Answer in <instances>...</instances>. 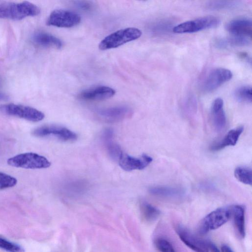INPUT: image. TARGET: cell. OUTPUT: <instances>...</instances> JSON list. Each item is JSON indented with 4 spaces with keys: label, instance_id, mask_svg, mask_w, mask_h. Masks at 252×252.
<instances>
[{
    "label": "cell",
    "instance_id": "cell-1",
    "mask_svg": "<svg viewBox=\"0 0 252 252\" xmlns=\"http://www.w3.org/2000/svg\"><path fill=\"white\" fill-rule=\"evenodd\" d=\"M40 8L29 1L3 2L0 4V18L20 20L40 13Z\"/></svg>",
    "mask_w": 252,
    "mask_h": 252
},
{
    "label": "cell",
    "instance_id": "cell-2",
    "mask_svg": "<svg viewBox=\"0 0 252 252\" xmlns=\"http://www.w3.org/2000/svg\"><path fill=\"white\" fill-rule=\"evenodd\" d=\"M141 34V31L136 28L121 29L105 37L99 43L98 47L101 50L115 48L138 39Z\"/></svg>",
    "mask_w": 252,
    "mask_h": 252
},
{
    "label": "cell",
    "instance_id": "cell-3",
    "mask_svg": "<svg viewBox=\"0 0 252 252\" xmlns=\"http://www.w3.org/2000/svg\"><path fill=\"white\" fill-rule=\"evenodd\" d=\"M232 206L218 208L206 215L199 226L200 234H204L219 228L231 218Z\"/></svg>",
    "mask_w": 252,
    "mask_h": 252
},
{
    "label": "cell",
    "instance_id": "cell-4",
    "mask_svg": "<svg viewBox=\"0 0 252 252\" xmlns=\"http://www.w3.org/2000/svg\"><path fill=\"white\" fill-rule=\"evenodd\" d=\"M11 166L25 169H42L50 166L51 162L45 157L34 153H26L8 159Z\"/></svg>",
    "mask_w": 252,
    "mask_h": 252
},
{
    "label": "cell",
    "instance_id": "cell-5",
    "mask_svg": "<svg viewBox=\"0 0 252 252\" xmlns=\"http://www.w3.org/2000/svg\"><path fill=\"white\" fill-rule=\"evenodd\" d=\"M0 113L34 122L40 121L45 117L43 112L34 108L14 103L0 105Z\"/></svg>",
    "mask_w": 252,
    "mask_h": 252
},
{
    "label": "cell",
    "instance_id": "cell-6",
    "mask_svg": "<svg viewBox=\"0 0 252 252\" xmlns=\"http://www.w3.org/2000/svg\"><path fill=\"white\" fill-rule=\"evenodd\" d=\"M220 20L215 16H208L182 23L173 28L177 33H192L217 27Z\"/></svg>",
    "mask_w": 252,
    "mask_h": 252
},
{
    "label": "cell",
    "instance_id": "cell-7",
    "mask_svg": "<svg viewBox=\"0 0 252 252\" xmlns=\"http://www.w3.org/2000/svg\"><path fill=\"white\" fill-rule=\"evenodd\" d=\"M81 17L77 13L64 9L52 11L47 19L46 24L60 28H71L80 23Z\"/></svg>",
    "mask_w": 252,
    "mask_h": 252
},
{
    "label": "cell",
    "instance_id": "cell-8",
    "mask_svg": "<svg viewBox=\"0 0 252 252\" xmlns=\"http://www.w3.org/2000/svg\"><path fill=\"white\" fill-rule=\"evenodd\" d=\"M37 137L52 136L63 141H73L77 139V134L69 129L56 125H46L39 127L32 131Z\"/></svg>",
    "mask_w": 252,
    "mask_h": 252
},
{
    "label": "cell",
    "instance_id": "cell-9",
    "mask_svg": "<svg viewBox=\"0 0 252 252\" xmlns=\"http://www.w3.org/2000/svg\"><path fill=\"white\" fill-rule=\"evenodd\" d=\"M232 77L231 71L227 69L220 67L213 69L204 79L202 89L205 92L214 91L230 80Z\"/></svg>",
    "mask_w": 252,
    "mask_h": 252
},
{
    "label": "cell",
    "instance_id": "cell-10",
    "mask_svg": "<svg viewBox=\"0 0 252 252\" xmlns=\"http://www.w3.org/2000/svg\"><path fill=\"white\" fill-rule=\"evenodd\" d=\"M180 240L195 252H209L207 240L199 239L184 226L179 225L176 228Z\"/></svg>",
    "mask_w": 252,
    "mask_h": 252
},
{
    "label": "cell",
    "instance_id": "cell-11",
    "mask_svg": "<svg viewBox=\"0 0 252 252\" xmlns=\"http://www.w3.org/2000/svg\"><path fill=\"white\" fill-rule=\"evenodd\" d=\"M131 108L126 106H115L99 110L97 117L107 123H115L127 119L132 115Z\"/></svg>",
    "mask_w": 252,
    "mask_h": 252
},
{
    "label": "cell",
    "instance_id": "cell-12",
    "mask_svg": "<svg viewBox=\"0 0 252 252\" xmlns=\"http://www.w3.org/2000/svg\"><path fill=\"white\" fill-rule=\"evenodd\" d=\"M153 158L147 155L140 157L135 158L123 153L118 160L120 167L125 171H130L134 170H142L148 166Z\"/></svg>",
    "mask_w": 252,
    "mask_h": 252
},
{
    "label": "cell",
    "instance_id": "cell-13",
    "mask_svg": "<svg viewBox=\"0 0 252 252\" xmlns=\"http://www.w3.org/2000/svg\"><path fill=\"white\" fill-rule=\"evenodd\" d=\"M115 90L105 86H98L86 89L78 95L80 98L86 100H102L109 98L115 94Z\"/></svg>",
    "mask_w": 252,
    "mask_h": 252
},
{
    "label": "cell",
    "instance_id": "cell-14",
    "mask_svg": "<svg viewBox=\"0 0 252 252\" xmlns=\"http://www.w3.org/2000/svg\"><path fill=\"white\" fill-rule=\"evenodd\" d=\"M226 29L232 35L251 38L252 22L246 18L233 20L226 24Z\"/></svg>",
    "mask_w": 252,
    "mask_h": 252
},
{
    "label": "cell",
    "instance_id": "cell-15",
    "mask_svg": "<svg viewBox=\"0 0 252 252\" xmlns=\"http://www.w3.org/2000/svg\"><path fill=\"white\" fill-rule=\"evenodd\" d=\"M211 113L213 126L217 131H221L226 125V118L223 110V101L221 98L214 100Z\"/></svg>",
    "mask_w": 252,
    "mask_h": 252
},
{
    "label": "cell",
    "instance_id": "cell-16",
    "mask_svg": "<svg viewBox=\"0 0 252 252\" xmlns=\"http://www.w3.org/2000/svg\"><path fill=\"white\" fill-rule=\"evenodd\" d=\"M245 210L243 206L240 205H232L231 218L237 235L244 238L246 235Z\"/></svg>",
    "mask_w": 252,
    "mask_h": 252
},
{
    "label": "cell",
    "instance_id": "cell-17",
    "mask_svg": "<svg viewBox=\"0 0 252 252\" xmlns=\"http://www.w3.org/2000/svg\"><path fill=\"white\" fill-rule=\"evenodd\" d=\"M32 40L37 45L42 47L61 49L63 46V43L59 38L45 32L35 33L32 36Z\"/></svg>",
    "mask_w": 252,
    "mask_h": 252
},
{
    "label": "cell",
    "instance_id": "cell-18",
    "mask_svg": "<svg viewBox=\"0 0 252 252\" xmlns=\"http://www.w3.org/2000/svg\"><path fill=\"white\" fill-rule=\"evenodd\" d=\"M243 130L244 127L242 126L231 129L221 141L212 145L210 150L212 151H218L226 147L236 145Z\"/></svg>",
    "mask_w": 252,
    "mask_h": 252
},
{
    "label": "cell",
    "instance_id": "cell-19",
    "mask_svg": "<svg viewBox=\"0 0 252 252\" xmlns=\"http://www.w3.org/2000/svg\"><path fill=\"white\" fill-rule=\"evenodd\" d=\"M103 140L109 156L113 160L118 161L123 154L120 147L113 140V132L111 129H106L103 133Z\"/></svg>",
    "mask_w": 252,
    "mask_h": 252
},
{
    "label": "cell",
    "instance_id": "cell-20",
    "mask_svg": "<svg viewBox=\"0 0 252 252\" xmlns=\"http://www.w3.org/2000/svg\"><path fill=\"white\" fill-rule=\"evenodd\" d=\"M149 191L153 195L164 198L177 197L184 194L182 189L169 186L154 187L151 188Z\"/></svg>",
    "mask_w": 252,
    "mask_h": 252
},
{
    "label": "cell",
    "instance_id": "cell-21",
    "mask_svg": "<svg viewBox=\"0 0 252 252\" xmlns=\"http://www.w3.org/2000/svg\"><path fill=\"white\" fill-rule=\"evenodd\" d=\"M140 209L142 217L147 221L155 220L160 214L157 208L146 201L141 202Z\"/></svg>",
    "mask_w": 252,
    "mask_h": 252
},
{
    "label": "cell",
    "instance_id": "cell-22",
    "mask_svg": "<svg viewBox=\"0 0 252 252\" xmlns=\"http://www.w3.org/2000/svg\"><path fill=\"white\" fill-rule=\"evenodd\" d=\"M234 176L239 182L247 185H252V174L251 168L244 166L237 167L234 170Z\"/></svg>",
    "mask_w": 252,
    "mask_h": 252
},
{
    "label": "cell",
    "instance_id": "cell-23",
    "mask_svg": "<svg viewBox=\"0 0 252 252\" xmlns=\"http://www.w3.org/2000/svg\"><path fill=\"white\" fill-rule=\"evenodd\" d=\"M234 95L235 97L240 101L251 102L252 88L248 86L240 87L236 89Z\"/></svg>",
    "mask_w": 252,
    "mask_h": 252
},
{
    "label": "cell",
    "instance_id": "cell-24",
    "mask_svg": "<svg viewBox=\"0 0 252 252\" xmlns=\"http://www.w3.org/2000/svg\"><path fill=\"white\" fill-rule=\"evenodd\" d=\"M0 249L7 252H24L23 247L0 235Z\"/></svg>",
    "mask_w": 252,
    "mask_h": 252
},
{
    "label": "cell",
    "instance_id": "cell-25",
    "mask_svg": "<svg viewBox=\"0 0 252 252\" xmlns=\"http://www.w3.org/2000/svg\"><path fill=\"white\" fill-rule=\"evenodd\" d=\"M239 4L237 1H211L207 4V7L211 9H221L225 8H231L237 6Z\"/></svg>",
    "mask_w": 252,
    "mask_h": 252
},
{
    "label": "cell",
    "instance_id": "cell-26",
    "mask_svg": "<svg viewBox=\"0 0 252 252\" xmlns=\"http://www.w3.org/2000/svg\"><path fill=\"white\" fill-rule=\"evenodd\" d=\"M154 245L159 252H176L172 244L164 238H156L154 241Z\"/></svg>",
    "mask_w": 252,
    "mask_h": 252
},
{
    "label": "cell",
    "instance_id": "cell-27",
    "mask_svg": "<svg viewBox=\"0 0 252 252\" xmlns=\"http://www.w3.org/2000/svg\"><path fill=\"white\" fill-rule=\"evenodd\" d=\"M17 183V179L14 177L0 172V190L13 187Z\"/></svg>",
    "mask_w": 252,
    "mask_h": 252
},
{
    "label": "cell",
    "instance_id": "cell-28",
    "mask_svg": "<svg viewBox=\"0 0 252 252\" xmlns=\"http://www.w3.org/2000/svg\"><path fill=\"white\" fill-rule=\"evenodd\" d=\"M207 247L209 251L211 252H220L216 245L210 240H207Z\"/></svg>",
    "mask_w": 252,
    "mask_h": 252
},
{
    "label": "cell",
    "instance_id": "cell-29",
    "mask_svg": "<svg viewBox=\"0 0 252 252\" xmlns=\"http://www.w3.org/2000/svg\"><path fill=\"white\" fill-rule=\"evenodd\" d=\"M79 7L84 10H89L91 8V5L88 2L84 1H79L77 4Z\"/></svg>",
    "mask_w": 252,
    "mask_h": 252
},
{
    "label": "cell",
    "instance_id": "cell-30",
    "mask_svg": "<svg viewBox=\"0 0 252 252\" xmlns=\"http://www.w3.org/2000/svg\"><path fill=\"white\" fill-rule=\"evenodd\" d=\"M221 252H234L233 250L227 245H223L221 248Z\"/></svg>",
    "mask_w": 252,
    "mask_h": 252
},
{
    "label": "cell",
    "instance_id": "cell-31",
    "mask_svg": "<svg viewBox=\"0 0 252 252\" xmlns=\"http://www.w3.org/2000/svg\"><path fill=\"white\" fill-rule=\"evenodd\" d=\"M8 99V96L5 93L0 92V101L6 100Z\"/></svg>",
    "mask_w": 252,
    "mask_h": 252
},
{
    "label": "cell",
    "instance_id": "cell-32",
    "mask_svg": "<svg viewBox=\"0 0 252 252\" xmlns=\"http://www.w3.org/2000/svg\"><path fill=\"white\" fill-rule=\"evenodd\" d=\"M1 80L0 79V84H1Z\"/></svg>",
    "mask_w": 252,
    "mask_h": 252
}]
</instances>
